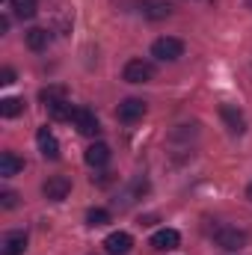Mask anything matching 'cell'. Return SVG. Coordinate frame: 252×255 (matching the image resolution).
I'll list each match as a JSON object with an SVG mask.
<instances>
[{
  "instance_id": "cell-16",
  "label": "cell",
  "mask_w": 252,
  "mask_h": 255,
  "mask_svg": "<svg viewBox=\"0 0 252 255\" xmlns=\"http://www.w3.org/2000/svg\"><path fill=\"white\" fill-rule=\"evenodd\" d=\"M24 169V160L15 154V151H3L0 154V175L3 178H12V175H18Z\"/></svg>"
},
{
  "instance_id": "cell-23",
  "label": "cell",
  "mask_w": 252,
  "mask_h": 255,
  "mask_svg": "<svg viewBox=\"0 0 252 255\" xmlns=\"http://www.w3.org/2000/svg\"><path fill=\"white\" fill-rule=\"evenodd\" d=\"M247 199L252 202V181H250V187H247Z\"/></svg>"
},
{
  "instance_id": "cell-20",
  "label": "cell",
  "mask_w": 252,
  "mask_h": 255,
  "mask_svg": "<svg viewBox=\"0 0 252 255\" xmlns=\"http://www.w3.org/2000/svg\"><path fill=\"white\" fill-rule=\"evenodd\" d=\"M0 205H3V208H15V205H18V193L6 190L3 196H0Z\"/></svg>"
},
{
  "instance_id": "cell-14",
  "label": "cell",
  "mask_w": 252,
  "mask_h": 255,
  "mask_svg": "<svg viewBox=\"0 0 252 255\" xmlns=\"http://www.w3.org/2000/svg\"><path fill=\"white\" fill-rule=\"evenodd\" d=\"M220 116L226 119V125H229L232 133H244V130H247V119H244V113L235 110L232 104H223V107H220Z\"/></svg>"
},
{
  "instance_id": "cell-1",
  "label": "cell",
  "mask_w": 252,
  "mask_h": 255,
  "mask_svg": "<svg viewBox=\"0 0 252 255\" xmlns=\"http://www.w3.org/2000/svg\"><path fill=\"white\" fill-rule=\"evenodd\" d=\"M39 98H42V104H45V110H48V116H51V119H57V122L71 119L74 107L68 104V98H65V89H63V86L42 89V92H39Z\"/></svg>"
},
{
  "instance_id": "cell-4",
  "label": "cell",
  "mask_w": 252,
  "mask_h": 255,
  "mask_svg": "<svg viewBox=\"0 0 252 255\" xmlns=\"http://www.w3.org/2000/svg\"><path fill=\"white\" fill-rule=\"evenodd\" d=\"M122 77L127 83H151L154 80V65L148 60H130L122 71Z\"/></svg>"
},
{
  "instance_id": "cell-12",
  "label": "cell",
  "mask_w": 252,
  "mask_h": 255,
  "mask_svg": "<svg viewBox=\"0 0 252 255\" xmlns=\"http://www.w3.org/2000/svg\"><path fill=\"white\" fill-rule=\"evenodd\" d=\"M139 9H142V15L148 21H163V18L172 15V3L169 0H142Z\"/></svg>"
},
{
  "instance_id": "cell-10",
  "label": "cell",
  "mask_w": 252,
  "mask_h": 255,
  "mask_svg": "<svg viewBox=\"0 0 252 255\" xmlns=\"http://www.w3.org/2000/svg\"><path fill=\"white\" fill-rule=\"evenodd\" d=\"M36 142H39V151H42L45 160H57V157H60V142H57V136H54L48 128H39Z\"/></svg>"
},
{
  "instance_id": "cell-17",
  "label": "cell",
  "mask_w": 252,
  "mask_h": 255,
  "mask_svg": "<svg viewBox=\"0 0 252 255\" xmlns=\"http://www.w3.org/2000/svg\"><path fill=\"white\" fill-rule=\"evenodd\" d=\"M24 113V101L21 98H3L0 101V116L3 119H15V116H21Z\"/></svg>"
},
{
  "instance_id": "cell-22",
  "label": "cell",
  "mask_w": 252,
  "mask_h": 255,
  "mask_svg": "<svg viewBox=\"0 0 252 255\" xmlns=\"http://www.w3.org/2000/svg\"><path fill=\"white\" fill-rule=\"evenodd\" d=\"M6 30H9V18L3 15V18H0V33H6Z\"/></svg>"
},
{
  "instance_id": "cell-8",
  "label": "cell",
  "mask_w": 252,
  "mask_h": 255,
  "mask_svg": "<svg viewBox=\"0 0 252 255\" xmlns=\"http://www.w3.org/2000/svg\"><path fill=\"white\" fill-rule=\"evenodd\" d=\"M110 157H113V151H110V145H107V142H92V145L86 148V154H83V160H86L92 169L107 166V163H110Z\"/></svg>"
},
{
  "instance_id": "cell-13",
  "label": "cell",
  "mask_w": 252,
  "mask_h": 255,
  "mask_svg": "<svg viewBox=\"0 0 252 255\" xmlns=\"http://www.w3.org/2000/svg\"><path fill=\"white\" fill-rule=\"evenodd\" d=\"M27 250V235L24 232H9L0 244V255H24Z\"/></svg>"
},
{
  "instance_id": "cell-6",
  "label": "cell",
  "mask_w": 252,
  "mask_h": 255,
  "mask_svg": "<svg viewBox=\"0 0 252 255\" xmlns=\"http://www.w3.org/2000/svg\"><path fill=\"white\" fill-rule=\"evenodd\" d=\"M42 193H45V199H51V202H63L65 196L71 193V178H68V175H51V178L42 184Z\"/></svg>"
},
{
  "instance_id": "cell-7",
  "label": "cell",
  "mask_w": 252,
  "mask_h": 255,
  "mask_svg": "<svg viewBox=\"0 0 252 255\" xmlns=\"http://www.w3.org/2000/svg\"><path fill=\"white\" fill-rule=\"evenodd\" d=\"M145 116V101L142 98H125L119 107H116V119L119 122H136Z\"/></svg>"
},
{
  "instance_id": "cell-21",
  "label": "cell",
  "mask_w": 252,
  "mask_h": 255,
  "mask_svg": "<svg viewBox=\"0 0 252 255\" xmlns=\"http://www.w3.org/2000/svg\"><path fill=\"white\" fill-rule=\"evenodd\" d=\"M9 83H15V71L12 68H3L0 71V86H9Z\"/></svg>"
},
{
  "instance_id": "cell-9",
  "label": "cell",
  "mask_w": 252,
  "mask_h": 255,
  "mask_svg": "<svg viewBox=\"0 0 252 255\" xmlns=\"http://www.w3.org/2000/svg\"><path fill=\"white\" fill-rule=\"evenodd\" d=\"M104 250H107V255H127L133 250V238L127 232H113V235H107Z\"/></svg>"
},
{
  "instance_id": "cell-18",
  "label": "cell",
  "mask_w": 252,
  "mask_h": 255,
  "mask_svg": "<svg viewBox=\"0 0 252 255\" xmlns=\"http://www.w3.org/2000/svg\"><path fill=\"white\" fill-rule=\"evenodd\" d=\"M15 18H33L39 12V0H12Z\"/></svg>"
},
{
  "instance_id": "cell-2",
  "label": "cell",
  "mask_w": 252,
  "mask_h": 255,
  "mask_svg": "<svg viewBox=\"0 0 252 255\" xmlns=\"http://www.w3.org/2000/svg\"><path fill=\"white\" fill-rule=\"evenodd\" d=\"M151 57L160 60V63H175L178 57H184V42L175 39V36H160L151 45Z\"/></svg>"
},
{
  "instance_id": "cell-19",
  "label": "cell",
  "mask_w": 252,
  "mask_h": 255,
  "mask_svg": "<svg viewBox=\"0 0 252 255\" xmlns=\"http://www.w3.org/2000/svg\"><path fill=\"white\" fill-rule=\"evenodd\" d=\"M107 223H110V211H104V208L86 211V226H89V229H101V226H107Z\"/></svg>"
},
{
  "instance_id": "cell-5",
  "label": "cell",
  "mask_w": 252,
  "mask_h": 255,
  "mask_svg": "<svg viewBox=\"0 0 252 255\" xmlns=\"http://www.w3.org/2000/svg\"><path fill=\"white\" fill-rule=\"evenodd\" d=\"M71 125L77 128L83 136H95L101 125H98V119H95V113L89 110V107H74V113H71Z\"/></svg>"
},
{
  "instance_id": "cell-11",
  "label": "cell",
  "mask_w": 252,
  "mask_h": 255,
  "mask_svg": "<svg viewBox=\"0 0 252 255\" xmlns=\"http://www.w3.org/2000/svg\"><path fill=\"white\" fill-rule=\"evenodd\" d=\"M178 244H181V235L175 229H160V232L151 235V250H157V253H169Z\"/></svg>"
},
{
  "instance_id": "cell-3",
  "label": "cell",
  "mask_w": 252,
  "mask_h": 255,
  "mask_svg": "<svg viewBox=\"0 0 252 255\" xmlns=\"http://www.w3.org/2000/svg\"><path fill=\"white\" fill-rule=\"evenodd\" d=\"M214 244L226 253H235V250H244L247 247V232L241 229H232V226H223L214 232Z\"/></svg>"
},
{
  "instance_id": "cell-15",
  "label": "cell",
  "mask_w": 252,
  "mask_h": 255,
  "mask_svg": "<svg viewBox=\"0 0 252 255\" xmlns=\"http://www.w3.org/2000/svg\"><path fill=\"white\" fill-rule=\"evenodd\" d=\"M24 39H27V48H30V51H45V48L51 45V33H48L45 27H30Z\"/></svg>"
}]
</instances>
